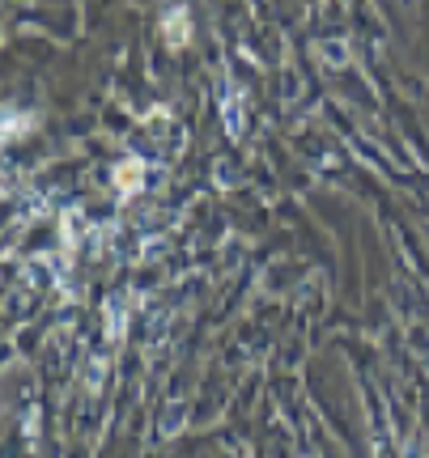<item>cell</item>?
I'll return each mask as SVG.
<instances>
[{
	"instance_id": "obj_1",
	"label": "cell",
	"mask_w": 429,
	"mask_h": 458,
	"mask_svg": "<svg viewBox=\"0 0 429 458\" xmlns=\"http://www.w3.org/2000/svg\"><path fill=\"white\" fill-rule=\"evenodd\" d=\"M187 13H183V9H170V13H166V43H170V47H183V43H187Z\"/></svg>"
}]
</instances>
